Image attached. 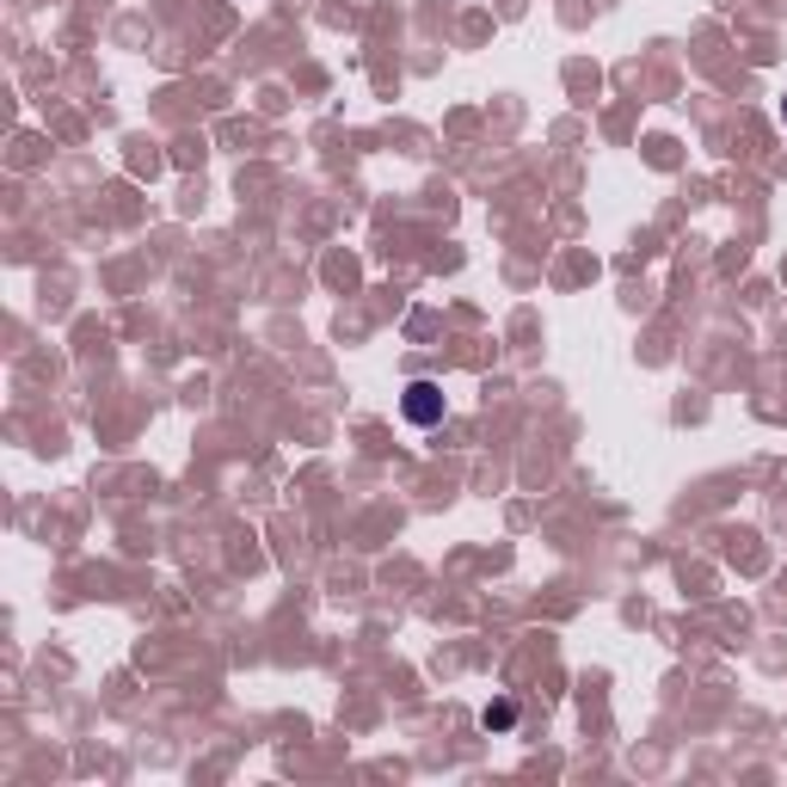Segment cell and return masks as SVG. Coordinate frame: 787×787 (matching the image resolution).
<instances>
[{"label":"cell","instance_id":"obj_2","mask_svg":"<svg viewBox=\"0 0 787 787\" xmlns=\"http://www.w3.org/2000/svg\"><path fill=\"white\" fill-rule=\"evenodd\" d=\"M480 726H486V732H511V726H517V702H493L486 714H480Z\"/></svg>","mask_w":787,"mask_h":787},{"label":"cell","instance_id":"obj_1","mask_svg":"<svg viewBox=\"0 0 787 787\" xmlns=\"http://www.w3.org/2000/svg\"><path fill=\"white\" fill-rule=\"evenodd\" d=\"M400 412H407L412 425H444V388H437V382H412Z\"/></svg>","mask_w":787,"mask_h":787},{"label":"cell","instance_id":"obj_3","mask_svg":"<svg viewBox=\"0 0 787 787\" xmlns=\"http://www.w3.org/2000/svg\"><path fill=\"white\" fill-rule=\"evenodd\" d=\"M782 130H787V99H782Z\"/></svg>","mask_w":787,"mask_h":787}]
</instances>
